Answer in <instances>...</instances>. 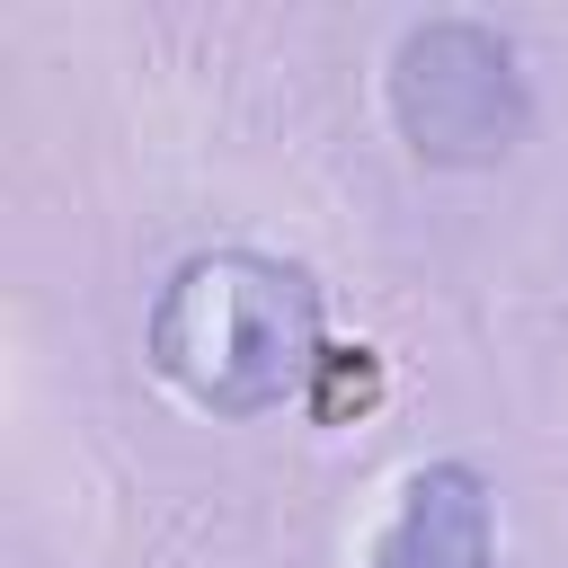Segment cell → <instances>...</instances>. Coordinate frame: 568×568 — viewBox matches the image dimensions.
Returning a JSON list of instances; mask_svg holds the SVG:
<instances>
[{
    "mask_svg": "<svg viewBox=\"0 0 568 568\" xmlns=\"http://www.w3.org/2000/svg\"><path fill=\"white\" fill-rule=\"evenodd\" d=\"M373 568H497V497L479 462H417Z\"/></svg>",
    "mask_w": 568,
    "mask_h": 568,
    "instance_id": "3",
    "label": "cell"
},
{
    "mask_svg": "<svg viewBox=\"0 0 568 568\" xmlns=\"http://www.w3.org/2000/svg\"><path fill=\"white\" fill-rule=\"evenodd\" d=\"M390 115L417 160L435 169H488L524 142L532 89L515 71V44L479 18H426L390 53Z\"/></svg>",
    "mask_w": 568,
    "mask_h": 568,
    "instance_id": "2",
    "label": "cell"
},
{
    "mask_svg": "<svg viewBox=\"0 0 568 568\" xmlns=\"http://www.w3.org/2000/svg\"><path fill=\"white\" fill-rule=\"evenodd\" d=\"M151 373L213 417H266L320 382V284L266 248H204L151 302Z\"/></svg>",
    "mask_w": 568,
    "mask_h": 568,
    "instance_id": "1",
    "label": "cell"
},
{
    "mask_svg": "<svg viewBox=\"0 0 568 568\" xmlns=\"http://www.w3.org/2000/svg\"><path fill=\"white\" fill-rule=\"evenodd\" d=\"M373 399H382L373 346H328V355H320V382H311V408H320V417H346V408H373Z\"/></svg>",
    "mask_w": 568,
    "mask_h": 568,
    "instance_id": "4",
    "label": "cell"
}]
</instances>
